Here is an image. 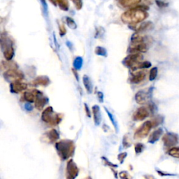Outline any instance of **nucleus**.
Segmentation results:
<instances>
[{"instance_id":"f257e3e1","label":"nucleus","mask_w":179,"mask_h":179,"mask_svg":"<svg viewBox=\"0 0 179 179\" xmlns=\"http://www.w3.org/2000/svg\"><path fill=\"white\" fill-rule=\"evenodd\" d=\"M149 6L141 4L132 7L121 15V21L125 24L133 25L140 23L148 17Z\"/></svg>"},{"instance_id":"f03ea898","label":"nucleus","mask_w":179,"mask_h":179,"mask_svg":"<svg viewBox=\"0 0 179 179\" xmlns=\"http://www.w3.org/2000/svg\"><path fill=\"white\" fill-rule=\"evenodd\" d=\"M153 43V39L148 36L142 35L141 33L134 34L131 39L129 53H146Z\"/></svg>"},{"instance_id":"7ed1b4c3","label":"nucleus","mask_w":179,"mask_h":179,"mask_svg":"<svg viewBox=\"0 0 179 179\" xmlns=\"http://www.w3.org/2000/svg\"><path fill=\"white\" fill-rule=\"evenodd\" d=\"M55 148L57 150L58 155L62 160H65L70 158L74 153L75 146L72 141L70 140H62L56 143Z\"/></svg>"},{"instance_id":"20e7f679","label":"nucleus","mask_w":179,"mask_h":179,"mask_svg":"<svg viewBox=\"0 0 179 179\" xmlns=\"http://www.w3.org/2000/svg\"><path fill=\"white\" fill-rule=\"evenodd\" d=\"M62 118V114H56L51 106L45 109L41 115V119L43 121L48 123L50 125H56L59 124Z\"/></svg>"},{"instance_id":"39448f33","label":"nucleus","mask_w":179,"mask_h":179,"mask_svg":"<svg viewBox=\"0 0 179 179\" xmlns=\"http://www.w3.org/2000/svg\"><path fill=\"white\" fill-rule=\"evenodd\" d=\"M2 52L4 56L7 61H10L14 56V48H13V41L7 37H4L0 39Z\"/></svg>"},{"instance_id":"423d86ee","label":"nucleus","mask_w":179,"mask_h":179,"mask_svg":"<svg viewBox=\"0 0 179 179\" xmlns=\"http://www.w3.org/2000/svg\"><path fill=\"white\" fill-rule=\"evenodd\" d=\"M144 60V56L142 53H130L123 60L122 64L125 67L130 68L134 71L135 67Z\"/></svg>"},{"instance_id":"0eeeda50","label":"nucleus","mask_w":179,"mask_h":179,"mask_svg":"<svg viewBox=\"0 0 179 179\" xmlns=\"http://www.w3.org/2000/svg\"><path fill=\"white\" fill-rule=\"evenodd\" d=\"M152 128H153V125H152L151 121V120H147L136 129L134 134V138L135 139H140V138H145L150 133Z\"/></svg>"},{"instance_id":"6e6552de","label":"nucleus","mask_w":179,"mask_h":179,"mask_svg":"<svg viewBox=\"0 0 179 179\" xmlns=\"http://www.w3.org/2000/svg\"><path fill=\"white\" fill-rule=\"evenodd\" d=\"M162 140L165 146L167 148H171L178 144V136L176 134L167 132L162 136Z\"/></svg>"},{"instance_id":"1a4fd4ad","label":"nucleus","mask_w":179,"mask_h":179,"mask_svg":"<svg viewBox=\"0 0 179 179\" xmlns=\"http://www.w3.org/2000/svg\"><path fill=\"white\" fill-rule=\"evenodd\" d=\"M4 76L7 80H12L13 82L15 80H21L23 79L24 75L21 71L15 69H10L4 73Z\"/></svg>"},{"instance_id":"9d476101","label":"nucleus","mask_w":179,"mask_h":179,"mask_svg":"<svg viewBox=\"0 0 179 179\" xmlns=\"http://www.w3.org/2000/svg\"><path fill=\"white\" fill-rule=\"evenodd\" d=\"M150 115L149 111L146 107L142 106L136 109L133 113L132 119L134 121H142L147 118Z\"/></svg>"},{"instance_id":"9b49d317","label":"nucleus","mask_w":179,"mask_h":179,"mask_svg":"<svg viewBox=\"0 0 179 179\" xmlns=\"http://www.w3.org/2000/svg\"><path fill=\"white\" fill-rule=\"evenodd\" d=\"M78 174V169L72 160H70L67 163V179H75Z\"/></svg>"},{"instance_id":"f8f14e48","label":"nucleus","mask_w":179,"mask_h":179,"mask_svg":"<svg viewBox=\"0 0 179 179\" xmlns=\"http://www.w3.org/2000/svg\"><path fill=\"white\" fill-rule=\"evenodd\" d=\"M36 99H35V106L38 110L41 111L43 109L44 106L48 102V99L46 97H44L43 94L41 92L36 90Z\"/></svg>"},{"instance_id":"ddd939ff","label":"nucleus","mask_w":179,"mask_h":179,"mask_svg":"<svg viewBox=\"0 0 179 179\" xmlns=\"http://www.w3.org/2000/svg\"><path fill=\"white\" fill-rule=\"evenodd\" d=\"M26 83H22L21 80H15L11 83L10 85V90L11 92L13 93H19L23 91L24 90L27 88Z\"/></svg>"},{"instance_id":"4468645a","label":"nucleus","mask_w":179,"mask_h":179,"mask_svg":"<svg viewBox=\"0 0 179 179\" xmlns=\"http://www.w3.org/2000/svg\"><path fill=\"white\" fill-rule=\"evenodd\" d=\"M145 76H146V71L145 70L138 71L132 76L130 82L134 84L139 83L142 82L145 79Z\"/></svg>"},{"instance_id":"2eb2a0df","label":"nucleus","mask_w":179,"mask_h":179,"mask_svg":"<svg viewBox=\"0 0 179 179\" xmlns=\"http://www.w3.org/2000/svg\"><path fill=\"white\" fill-rule=\"evenodd\" d=\"M162 134H163V129L161 128V127L158 128L150 134L148 139V142L151 144H155L156 142H158V141L160 139V138L162 136Z\"/></svg>"},{"instance_id":"dca6fc26","label":"nucleus","mask_w":179,"mask_h":179,"mask_svg":"<svg viewBox=\"0 0 179 179\" xmlns=\"http://www.w3.org/2000/svg\"><path fill=\"white\" fill-rule=\"evenodd\" d=\"M154 28V24L153 22L151 21H148L145 22H142L139 26H138L137 28L134 29L135 33H142L146 31H149L153 30Z\"/></svg>"},{"instance_id":"f3484780","label":"nucleus","mask_w":179,"mask_h":179,"mask_svg":"<svg viewBox=\"0 0 179 179\" xmlns=\"http://www.w3.org/2000/svg\"><path fill=\"white\" fill-rule=\"evenodd\" d=\"M147 98H148V93L144 90L138 91L137 93H136L135 97H134L136 102L138 104H141V105L145 104Z\"/></svg>"},{"instance_id":"a211bd4d","label":"nucleus","mask_w":179,"mask_h":179,"mask_svg":"<svg viewBox=\"0 0 179 179\" xmlns=\"http://www.w3.org/2000/svg\"><path fill=\"white\" fill-rule=\"evenodd\" d=\"M93 118L94 122L95 125L98 126L100 125L101 121H102V115H101L100 108L98 105H95L93 106Z\"/></svg>"},{"instance_id":"6ab92c4d","label":"nucleus","mask_w":179,"mask_h":179,"mask_svg":"<svg viewBox=\"0 0 179 179\" xmlns=\"http://www.w3.org/2000/svg\"><path fill=\"white\" fill-rule=\"evenodd\" d=\"M142 0H118L120 5L124 8L134 7L140 3Z\"/></svg>"},{"instance_id":"aec40b11","label":"nucleus","mask_w":179,"mask_h":179,"mask_svg":"<svg viewBox=\"0 0 179 179\" xmlns=\"http://www.w3.org/2000/svg\"><path fill=\"white\" fill-rule=\"evenodd\" d=\"M33 83L34 85H39V86H46L50 83V80L46 76H41L36 78L33 81Z\"/></svg>"},{"instance_id":"412c9836","label":"nucleus","mask_w":179,"mask_h":179,"mask_svg":"<svg viewBox=\"0 0 179 179\" xmlns=\"http://www.w3.org/2000/svg\"><path fill=\"white\" fill-rule=\"evenodd\" d=\"M83 81L84 86L85 88H86V90L88 91V93L90 94L93 93V83H92L90 78L88 76L85 75L83 77Z\"/></svg>"},{"instance_id":"4be33fe9","label":"nucleus","mask_w":179,"mask_h":179,"mask_svg":"<svg viewBox=\"0 0 179 179\" xmlns=\"http://www.w3.org/2000/svg\"><path fill=\"white\" fill-rule=\"evenodd\" d=\"M45 135H46V137L48 138L49 142H55L56 140H57L60 137V134L55 129H52V130L49 131L48 132L45 134Z\"/></svg>"},{"instance_id":"5701e85b","label":"nucleus","mask_w":179,"mask_h":179,"mask_svg":"<svg viewBox=\"0 0 179 179\" xmlns=\"http://www.w3.org/2000/svg\"><path fill=\"white\" fill-rule=\"evenodd\" d=\"M57 5L60 8L64 11H67L69 8V4L68 0H56Z\"/></svg>"},{"instance_id":"b1692460","label":"nucleus","mask_w":179,"mask_h":179,"mask_svg":"<svg viewBox=\"0 0 179 179\" xmlns=\"http://www.w3.org/2000/svg\"><path fill=\"white\" fill-rule=\"evenodd\" d=\"M36 91V90H34ZM24 99L29 102H35L36 99V93L34 94L32 92H24Z\"/></svg>"},{"instance_id":"393cba45","label":"nucleus","mask_w":179,"mask_h":179,"mask_svg":"<svg viewBox=\"0 0 179 179\" xmlns=\"http://www.w3.org/2000/svg\"><path fill=\"white\" fill-rule=\"evenodd\" d=\"M168 155L173 157V158L179 159V147H171L167 152Z\"/></svg>"},{"instance_id":"a878e982","label":"nucleus","mask_w":179,"mask_h":179,"mask_svg":"<svg viewBox=\"0 0 179 179\" xmlns=\"http://www.w3.org/2000/svg\"><path fill=\"white\" fill-rule=\"evenodd\" d=\"M152 66L151 62L149 61H142L135 67L134 71L137 70V69H148Z\"/></svg>"},{"instance_id":"bb28decb","label":"nucleus","mask_w":179,"mask_h":179,"mask_svg":"<svg viewBox=\"0 0 179 179\" xmlns=\"http://www.w3.org/2000/svg\"><path fill=\"white\" fill-rule=\"evenodd\" d=\"M105 109V111H106V112L107 113V114H108V116L109 118V119L111 120V122L112 124H113L114 128H115L116 132H118V123H117V121H116L115 118H114V116H113V114H112L110 111H109L108 109H107L106 108H104Z\"/></svg>"},{"instance_id":"cd10ccee","label":"nucleus","mask_w":179,"mask_h":179,"mask_svg":"<svg viewBox=\"0 0 179 179\" xmlns=\"http://www.w3.org/2000/svg\"><path fill=\"white\" fill-rule=\"evenodd\" d=\"M163 121H164V118L161 116H157L156 117L153 118V120H151L152 122V125H153V127H155L158 126L163 123Z\"/></svg>"},{"instance_id":"c85d7f7f","label":"nucleus","mask_w":179,"mask_h":179,"mask_svg":"<svg viewBox=\"0 0 179 179\" xmlns=\"http://www.w3.org/2000/svg\"><path fill=\"white\" fill-rule=\"evenodd\" d=\"M158 67H153L151 69L149 73V80L151 81H153L154 80H155V78L158 76Z\"/></svg>"},{"instance_id":"c756f323","label":"nucleus","mask_w":179,"mask_h":179,"mask_svg":"<svg viewBox=\"0 0 179 179\" xmlns=\"http://www.w3.org/2000/svg\"><path fill=\"white\" fill-rule=\"evenodd\" d=\"M145 149V145L143 144L142 143H137L134 145V151L136 155L142 153Z\"/></svg>"},{"instance_id":"7c9ffc66","label":"nucleus","mask_w":179,"mask_h":179,"mask_svg":"<svg viewBox=\"0 0 179 179\" xmlns=\"http://www.w3.org/2000/svg\"><path fill=\"white\" fill-rule=\"evenodd\" d=\"M122 145L125 148H128L132 145V142L129 140V136L127 135H125L122 138Z\"/></svg>"},{"instance_id":"2f4dec72","label":"nucleus","mask_w":179,"mask_h":179,"mask_svg":"<svg viewBox=\"0 0 179 179\" xmlns=\"http://www.w3.org/2000/svg\"><path fill=\"white\" fill-rule=\"evenodd\" d=\"M83 64V60L81 57H76L73 62V67L76 70H79V69L82 67Z\"/></svg>"},{"instance_id":"473e14b6","label":"nucleus","mask_w":179,"mask_h":179,"mask_svg":"<svg viewBox=\"0 0 179 179\" xmlns=\"http://www.w3.org/2000/svg\"><path fill=\"white\" fill-rule=\"evenodd\" d=\"M95 53L98 55H101V56H104L106 57L107 55V52L106 50L104 48L101 46H98L95 49Z\"/></svg>"},{"instance_id":"72a5a7b5","label":"nucleus","mask_w":179,"mask_h":179,"mask_svg":"<svg viewBox=\"0 0 179 179\" xmlns=\"http://www.w3.org/2000/svg\"><path fill=\"white\" fill-rule=\"evenodd\" d=\"M66 21H67V24H68V26L71 29L74 30V29L76 28V22H74V21H73L72 18H69V17L67 18Z\"/></svg>"},{"instance_id":"f704fd0d","label":"nucleus","mask_w":179,"mask_h":179,"mask_svg":"<svg viewBox=\"0 0 179 179\" xmlns=\"http://www.w3.org/2000/svg\"><path fill=\"white\" fill-rule=\"evenodd\" d=\"M157 6L159 8H166L169 6V3L167 2L164 1V0H155Z\"/></svg>"},{"instance_id":"c9c22d12","label":"nucleus","mask_w":179,"mask_h":179,"mask_svg":"<svg viewBox=\"0 0 179 179\" xmlns=\"http://www.w3.org/2000/svg\"><path fill=\"white\" fill-rule=\"evenodd\" d=\"M119 176L121 179H132V176L128 174V172H127L125 171L120 172Z\"/></svg>"},{"instance_id":"e433bc0d","label":"nucleus","mask_w":179,"mask_h":179,"mask_svg":"<svg viewBox=\"0 0 179 179\" xmlns=\"http://www.w3.org/2000/svg\"><path fill=\"white\" fill-rule=\"evenodd\" d=\"M73 2V3L74 4L75 7L76 8L77 10H80L82 8L83 3L82 0H71Z\"/></svg>"},{"instance_id":"4c0bfd02","label":"nucleus","mask_w":179,"mask_h":179,"mask_svg":"<svg viewBox=\"0 0 179 179\" xmlns=\"http://www.w3.org/2000/svg\"><path fill=\"white\" fill-rule=\"evenodd\" d=\"M127 153H126V152H124V153H121L118 154V160H119L120 164H122L123 162H124L125 159L127 158Z\"/></svg>"},{"instance_id":"58836bf2","label":"nucleus","mask_w":179,"mask_h":179,"mask_svg":"<svg viewBox=\"0 0 179 179\" xmlns=\"http://www.w3.org/2000/svg\"><path fill=\"white\" fill-rule=\"evenodd\" d=\"M148 108H149V110L151 111V112L152 113H155V112L156 111V110H157V107H156V106L155 105V104H154V103H153V102H151V103H149V104H148Z\"/></svg>"},{"instance_id":"ea45409f","label":"nucleus","mask_w":179,"mask_h":179,"mask_svg":"<svg viewBox=\"0 0 179 179\" xmlns=\"http://www.w3.org/2000/svg\"><path fill=\"white\" fill-rule=\"evenodd\" d=\"M59 30H60V34L61 36H64V35L66 34L67 30H66V28H65V27H64V24H61V25H60Z\"/></svg>"},{"instance_id":"a19ab883","label":"nucleus","mask_w":179,"mask_h":179,"mask_svg":"<svg viewBox=\"0 0 179 179\" xmlns=\"http://www.w3.org/2000/svg\"><path fill=\"white\" fill-rule=\"evenodd\" d=\"M157 172H158V174L160 175V176H174V174H169V173H167V172H164V171H160V170H157Z\"/></svg>"},{"instance_id":"79ce46f5","label":"nucleus","mask_w":179,"mask_h":179,"mask_svg":"<svg viewBox=\"0 0 179 179\" xmlns=\"http://www.w3.org/2000/svg\"><path fill=\"white\" fill-rule=\"evenodd\" d=\"M104 159V161L105 162H106V165H108V166H109V167H111V168H116V167H118V165H116V164H113V163H111V162H109V161L107 160V159H106V158H103Z\"/></svg>"},{"instance_id":"37998d69","label":"nucleus","mask_w":179,"mask_h":179,"mask_svg":"<svg viewBox=\"0 0 179 179\" xmlns=\"http://www.w3.org/2000/svg\"><path fill=\"white\" fill-rule=\"evenodd\" d=\"M24 108H25L27 111H32L33 107L32 106V104H30V103H27V104H24Z\"/></svg>"},{"instance_id":"c03bdc74","label":"nucleus","mask_w":179,"mask_h":179,"mask_svg":"<svg viewBox=\"0 0 179 179\" xmlns=\"http://www.w3.org/2000/svg\"><path fill=\"white\" fill-rule=\"evenodd\" d=\"M97 96H98V99H99L100 102H104V95H103L102 92H98Z\"/></svg>"},{"instance_id":"a18cd8bd","label":"nucleus","mask_w":179,"mask_h":179,"mask_svg":"<svg viewBox=\"0 0 179 179\" xmlns=\"http://www.w3.org/2000/svg\"><path fill=\"white\" fill-rule=\"evenodd\" d=\"M84 106H85V109H86V112L87 116H88V117H91V113H90V110H89L88 106L86 104H85Z\"/></svg>"},{"instance_id":"49530a36","label":"nucleus","mask_w":179,"mask_h":179,"mask_svg":"<svg viewBox=\"0 0 179 179\" xmlns=\"http://www.w3.org/2000/svg\"><path fill=\"white\" fill-rule=\"evenodd\" d=\"M151 4H153V0H145L144 5L149 6Z\"/></svg>"},{"instance_id":"de8ad7c7","label":"nucleus","mask_w":179,"mask_h":179,"mask_svg":"<svg viewBox=\"0 0 179 179\" xmlns=\"http://www.w3.org/2000/svg\"><path fill=\"white\" fill-rule=\"evenodd\" d=\"M144 179H155L153 176L152 175H145L144 176Z\"/></svg>"},{"instance_id":"09e8293b","label":"nucleus","mask_w":179,"mask_h":179,"mask_svg":"<svg viewBox=\"0 0 179 179\" xmlns=\"http://www.w3.org/2000/svg\"><path fill=\"white\" fill-rule=\"evenodd\" d=\"M41 3H42V6H44V8H45V9H46L47 8V6H46V2L45 0H41Z\"/></svg>"},{"instance_id":"8fccbe9b","label":"nucleus","mask_w":179,"mask_h":179,"mask_svg":"<svg viewBox=\"0 0 179 179\" xmlns=\"http://www.w3.org/2000/svg\"><path fill=\"white\" fill-rule=\"evenodd\" d=\"M49 1H50L53 4H54L55 6L57 5V3H56V0H49Z\"/></svg>"}]
</instances>
